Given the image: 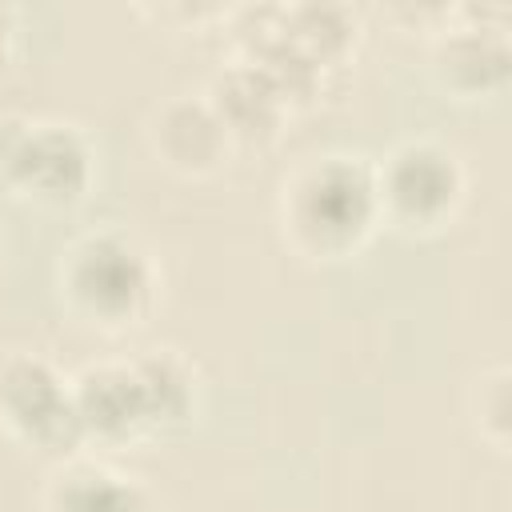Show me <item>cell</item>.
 Listing matches in <instances>:
<instances>
[{"instance_id": "obj_2", "label": "cell", "mask_w": 512, "mask_h": 512, "mask_svg": "<svg viewBox=\"0 0 512 512\" xmlns=\"http://www.w3.org/2000/svg\"><path fill=\"white\" fill-rule=\"evenodd\" d=\"M276 216L284 244L308 260H348L380 228L372 160L360 152H320L280 180Z\"/></svg>"}, {"instance_id": "obj_6", "label": "cell", "mask_w": 512, "mask_h": 512, "mask_svg": "<svg viewBox=\"0 0 512 512\" xmlns=\"http://www.w3.org/2000/svg\"><path fill=\"white\" fill-rule=\"evenodd\" d=\"M0 432L40 456H76L84 432L72 404V376L48 356L12 348L0 356Z\"/></svg>"}, {"instance_id": "obj_3", "label": "cell", "mask_w": 512, "mask_h": 512, "mask_svg": "<svg viewBox=\"0 0 512 512\" xmlns=\"http://www.w3.org/2000/svg\"><path fill=\"white\" fill-rule=\"evenodd\" d=\"M60 308L92 332H132L160 300V268L128 228L100 224L72 236L56 260Z\"/></svg>"}, {"instance_id": "obj_9", "label": "cell", "mask_w": 512, "mask_h": 512, "mask_svg": "<svg viewBox=\"0 0 512 512\" xmlns=\"http://www.w3.org/2000/svg\"><path fill=\"white\" fill-rule=\"evenodd\" d=\"M40 512H160V504L140 476L76 452L48 472Z\"/></svg>"}, {"instance_id": "obj_11", "label": "cell", "mask_w": 512, "mask_h": 512, "mask_svg": "<svg viewBox=\"0 0 512 512\" xmlns=\"http://www.w3.org/2000/svg\"><path fill=\"white\" fill-rule=\"evenodd\" d=\"M468 412H472L476 436L496 456H508V440H512V372H508L504 360H496V364L476 372L472 392H468Z\"/></svg>"}, {"instance_id": "obj_4", "label": "cell", "mask_w": 512, "mask_h": 512, "mask_svg": "<svg viewBox=\"0 0 512 512\" xmlns=\"http://www.w3.org/2000/svg\"><path fill=\"white\" fill-rule=\"evenodd\" d=\"M380 224L400 236H436L456 224L468 200V168L456 148L432 136L396 140L372 160Z\"/></svg>"}, {"instance_id": "obj_12", "label": "cell", "mask_w": 512, "mask_h": 512, "mask_svg": "<svg viewBox=\"0 0 512 512\" xmlns=\"http://www.w3.org/2000/svg\"><path fill=\"white\" fill-rule=\"evenodd\" d=\"M12 36H16V28H12V12L0 4V60H4L8 48H12Z\"/></svg>"}, {"instance_id": "obj_8", "label": "cell", "mask_w": 512, "mask_h": 512, "mask_svg": "<svg viewBox=\"0 0 512 512\" xmlns=\"http://www.w3.org/2000/svg\"><path fill=\"white\" fill-rule=\"evenodd\" d=\"M152 152L180 176H212L232 156V136L204 96H172L148 124Z\"/></svg>"}, {"instance_id": "obj_1", "label": "cell", "mask_w": 512, "mask_h": 512, "mask_svg": "<svg viewBox=\"0 0 512 512\" xmlns=\"http://www.w3.org/2000/svg\"><path fill=\"white\" fill-rule=\"evenodd\" d=\"M72 404L84 444L128 448L192 428L200 416V376L176 348L108 356L72 376Z\"/></svg>"}, {"instance_id": "obj_10", "label": "cell", "mask_w": 512, "mask_h": 512, "mask_svg": "<svg viewBox=\"0 0 512 512\" xmlns=\"http://www.w3.org/2000/svg\"><path fill=\"white\" fill-rule=\"evenodd\" d=\"M204 100L212 104V112L220 116V124L228 128L232 144H272L284 132V120L296 112L280 88L272 80H264L252 64L236 60L228 68H220L208 80Z\"/></svg>"}, {"instance_id": "obj_7", "label": "cell", "mask_w": 512, "mask_h": 512, "mask_svg": "<svg viewBox=\"0 0 512 512\" xmlns=\"http://www.w3.org/2000/svg\"><path fill=\"white\" fill-rule=\"evenodd\" d=\"M508 8H444L432 28V76L456 100H488L508 84Z\"/></svg>"}, {"instance_id": "obj_5", "label": "cell", "mask_w": 512, "mask_h": 512, "mask_svg": "<svg viewBox=\"0 0 512 512\" xmlns=\"http://www.w3.org/2000/svg\"><path fill=\"white\" fill-rule=\"evenodd\" d=\"M96 180V152L80 124L0 116V192L36 208H72Z\"/></svg>"}]
</instances>
